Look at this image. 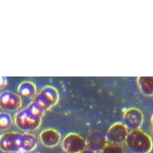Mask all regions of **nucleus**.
<instances>
[{"instance_id":"nucleus-12","label":"nucleus","mask_w":153,"mask_h":153,"mask_svg":"<svg viewBox=\"0 0 153 153\" xmlns=\"http://www.w3.org/2000/svg\"><path fill=\"white\" fill-rule=\"evenodd\" d=\"M13 125V117L8 113H0V131H6Z\"/></svg>"},{"instance_id":"nucleus-1","label":"nucleus","mask_w":153,"mask_h":153,"mask_svg":"<svg viewBox=\"0 0 153 153\" xmlns=\"http://www.w3.org/2000/svg\"><path fill=\"white\" fill-rule=\"evenodd\" d=\"M36 146V137L30 133L9 131L0 136V149L4 152H29Z\"/></svg>"},{"instance_id":"nucleus-11","label":"nucleus","mask_w":153,"mask_h":153,"mask_svg":"<svg viewBox=\"0 0 153 153\" xmlns=\"http://www.w3.org/2000/svg\"><path fill=\"white\" fill-rule=\"evenodd\" d=\"M18 95L20 97L31 98L36 96V86L30 81H24L18 86Z\"/></svg>"},{"instance_id":"nucleus-6","label":"nucleus","mask_w":153,"mask_h":153,"mask_svg":"<svg viewBox=\"0 0 153 153\" xmlns=\"http://www.w3.org/2000/svg\"><path fill=\"white\" fill-rule=\"evenodd\" d=\"M128 132V128L123 123H114L109 128L107 134H106L107 144L121 145L125 143Z\"/></svg>"},{"instance_id":"nucleus-16","label":"nucleus","mask_w":153,"mask_h":153,"mask_svg":"<svg viewBox=\"0 0 153 153\" xmlns=\"http://www.w3.org/2000/svg\"><path fill=\"white\" fill-rule=\"evenodd\" d=\"M151 125L153 126V115L151 116Z\"/></svg>"},{"instance_id":"nucleus-9","label":"nucleus","mask_w":153,"mask_h":153,"mask_svg":"<svg viewBox=\"0 0 153 153\" xmlns=\"http://www.w3.org/2000/svg\"><path fill=\"white\" fill-rule=\"evenodd\" d=\"M40 141L46 148H54L61 141V134L53 128H46L40 133Z\"/></svg>"},{"instance_id":"nucleus-15","label":"nucleus","mask_w":153,"mask_h":153,"mask_svg":"<svg viewBox=\"0 0 153 153\" xmlns=\"http://www.w3.org/2000/svg\"><path fill=\"white\" fill-rule=\"evenodd\" d=\"M81 153H97L96 151H94V150H92V149H85V150H83Z\"/></svg>"},{"instance_id":"nucleus-4","label":"nucleus","mask_w":153,"mask_h":153,"mask_svg":"<svg viewBox=\"0 0 153 153\" xmlns=\"http://www.w3.org/2000/svg\"><path fill=\"white\" fill-rule=\"evenodd\" d=\"M32 102L37 104L45 111H48L59 102V92L52 86H45L34 97Z\"/></svg>"},{"instance_id":"nucleus-17","label":"nucleus","mask_w":153,"mask_h":153,"mask_svg":"<svg viewBox=\"0 0 153 153\" xmlns=\"http://www.w3.org/2000/svg\"><path fill=\"white\" fill-rule=\"evenodd\" d=\"M17 153H27V152H17Z\"/></svg>"},{"instance_id":"nucleus-10","label":"nucleus","mask_w":153,"mask_h":153,"mask_svg":"<svg viewBox=\"0 0 153 153\" xmlns=\"http://www.w3.org/2000/svg\"><path fill=\"white\" fill-rule=\"evenodd\" d=\"M137 83L141 93L144 96H153V76H138Z\"/></svg>"},{"instance_id":"nucleus-7","label":"nucleus","mask_w":153,"mask_h":153,"mask_svg":"<svg viewBox=\"0 0 153 153\" xmlns=\"http://www.w3.org/2000/svg\"><path fill=\"white\" fill-rule=\"evenodd\" d=\"M124 124L128 129H139L144 122V114L137 108H128L124 111L123 114Z\"/></svg>"},{"instance_id":"nucleus-14","label":"nucleus","mask_w":153,"mask_h":153,"mask_svg":"<svg viewBox=\"0 0 153 153\" xmlns=\"http://www.w3.org/2000/svg\"><path fill=\"white\" fill-rule=\"evenodd\" d=\"M6 84H7V78H5V76H0V88L4 87Z\"/></svg>"},{"instance_id":"nucleus-5","label":"nucleus","mask_w":153,"mask_h":153,"mask_svg":"<svg viewBox=\"0 0 153 153\" xmlns=\"http://www.w3.org/2000/svg\"><path fill=\"white\" fill-rule=\"evenodd\" d=\"M87 141L78 133H69L63 138L62 148L66 153H81L86 149Z\"/></svg>"},{"instance_id":"nucleus-2","label":"nucleus","mask_w":153,"mask_h":153,"mask_svg":"<svg viewBox=\"0 0 153 153\" xmlns=\"http://www.w3.org/2000/svg\"><path fill=\"white\" fill-rule=\"evenodd\" d=\"M45 111L37 104L31 102L27 108L17 111L14 115V123L20 131L26 133L36 131L41 126Z\"/></svg>"},{"instance_id":"nucleus-13","label":"nucleus","mask_w":153,"mask_h":153,"mask_svg":"<svg viewBox=\"0 0 153 153\" xmlns=\"http://www.w3.org/2000/svg\"><path fill=\"white\" fill-rule=\"evenodd\" d=\"M100 153H125V150L121 145H111L106 144Z\"/></svg>"},{"instance_id":"nucleus-3","label":"nucleus","mask_w":153,"mask_h":153,"mask_svg":"<svg viewBox=\"0 0 153 153\" xmlns=\"http://www.w3.org/2000/svg\"><path fill=\"white\" fill-rule=\"evenodd\" d=\"M125 143L132 153H149L153 148L151 137L140 128L129 131Z\"/></svg>"},{"instance_id":"nucleus-8","label":"nucleus","mask_w":153,"mask_h":153,"mask_svg":"<svg viewBox=\"0 0 153 153\" xmlns=\"http://www.w3.org/2000/svg\"><path fill=\"white\" fill-rule=\"evenodd\" d=\"M22 106V99L19 95L11 92L4 91L0 94V108L5 111H17Z\"/></svg>"}]
</instances>
